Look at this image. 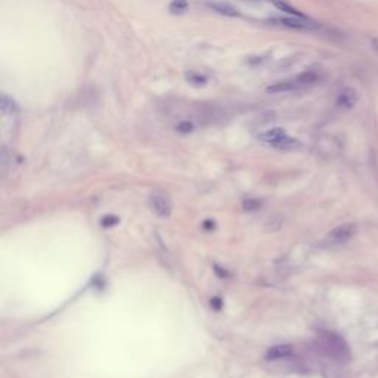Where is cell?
<instances>
[{
  "label": "cell",
  "instance_id": "cell-10",
  "mask_svg": "<svg viewBox=\"0 0 378 378\" xmlns=\"http://www.w3.org/2000/svg\"><path fill=\"white\" fill-rule=\"evenodd\" d=\"M318 79H319V76L315 71H304V73H301L297 77H294L295 83L300 89H304V87H309V86L315 84L318 82Z\"/></svg>",
  "mask_w": 378,
  "mask_h": 378
},
{
  "label": "cell",
  "instance_id": "cell-8",
  "mask_svg": "<svg viewBox=\"0 0 378 378\" xmlns=\"http://www.w3.org/2000/svg\"><path fill=\"white\" fill-rule=\"evenodd\" d=\"M337 102H338L340 107H343L346 110H350L358 104V93L353 89H346L340 93Z\"/></svg>",
  "mask_w": 378,
  "mask_h": 378
},
{
  "label": "cell",
  "instance_id": "cell-7",
  "mask_svg": "<svg viewBox=\"0 0 378 378\" xmlns=\"http://www.w3.org/2000/svg\"><path fill=\"white\" fill-rule=\"evenodd\" d=\"M293 353L291 346L288 344H279V346H273L267 350L266 353V359L267 361H278V359H284L288 358Z\"/></svg>",
  "mask_w": 378,
  "mask_h": 378
},
{
  "label": "cell",
  "instance_id": "cell-3",
  "mask_svg": "<svg viewBox=\"0 0 378 378\" xmlns=\"http://www.w3.org/2000/svg\"><path fill=\"white\" fill-rule=\"evenodd\" d=\"M356 231L358 226L355 223H343L328 234V241L333 244H344L355 237Z\"/></svg>",
  "mask_w": 378,
  "mask_h": 378
},
{
  "label": "cell",
  "instance_id": "cell-1",
  "mask_svg": "<svg viewBox=\"0 0 378 378\" xmlns=\"http://www.w3.org/2000/svg\"><path fill=\"white\" fill-rule=\"evenodd\" d=\"M258 139L263 142V143H267L273 148H278V149H294L297 146H300V142L288 136L285 133L284 128H279V127H275V128H270V130H266L263 133L258 134Z\"/></svg>",
  "mask_w": 378,
  "mask_h": 378
},
{
  "label": "cell",
  "instance_id": "cell-14",
  "mask_svg": "<svg viewBox=\"0 0 378 378\" xmlns=\"http://www.w3.org/2000/svg\"><path fill=\"white\" fill-rule=\"evenodd\" d=\"M117 223H119V217H116V216H105L101 220V225L104 228H111V226H114Z\"/></svg>",
  "mask_w": 378,
  "mask_h": 378
},
{
  "label": "cell",
  "instance_id": "cell-17",
  "mask_svg": "<svg viewBox=\"0 0 378 378\" xmlns=\"http://www.w3.org/2000/svg\"><path fill=\"white\" fill-rule=\"evenodd\" d=\"M188 79H189V82H192V83H204V82H206V77L197 76V74H189Z\"/></svg>",
  "mask_w": 378,
  "mask_h": 378
},
{
  "label": "cell",
  "instance_id": "cell-5",
  "mask_svg": "<svg viewBox=\"0 0 378 378\" xmlns=\"http://www.w3.org/2000/svg\"><path fill=\"white\" fill-rule=\"evenodd\" d=\"M270 22L288 27V28H295V30H310L315 28V22H312L309 18H298V16H284V18H273Z\"/></svg>",
  "mask_w": 378,
  "mask_h": 378
},
{
  "label": "cell",
  "instance_id": "cell-20",
  "mask_svg": "<svg viewBox=\"0 0 378 378\" xmlns=\"http://www.w3.org/2000/svg\"><path fill=\"white\" fill-rule=\"evenodd\" d=\"M371 46H373V49L378 53V37H373V39H371Z\"/></svg>",
  "mask_w": 378,
  "mask_h": 378
},
{
  "label": "cell",
  "instance_id": "cell-15",
  "mask_svg": "<svg viewBox=\"0 0 378 378\" xmlns=\"http://www.w3.org/2000/svg\"><path fill=\"white\" fill-rule=\"evenodd\" d=\"M260 206H261V203H260L258 200H254V198H250V200H246V201H244V209L249 211L257 210Z\"/></svg>",
  "mask_w": 378,
  "mask_h": 378
},
{
  "label": "cell",
  "instance_id": "cell-19",
  "mask_svg": "<svg viewBox=\"0 0 378 378\" xmlns=\"http://www.w3.org/2000/svg\"><path fill=\"white\" fill-rule=\"evenodd\" d=\"M214 226H216V225H214V222H213V220H206V222L203 223V228H204L206 231H213V229H214Z\"/></svg>",
  "mask_w": 378,
  "mask_h": 378
},
{
  "label": "cell",
  "instance_id": "cell-12",
  "mask_svg": "<svg viewBox=\"0 0 378 378\" xmlns=\"http://www.w3.org/2000/svg\"><path fill=\"white\" fill-rule=\"evenodd\" d=\"M171 13H182L188 9V1L186 0H173L168 6Z\"/></svg>",
  "mask_w": 378,
  "mask_h": 378
},
{
  "label": "cell",
  "instance_id": "cell-18",
  "mask_svg": "<svg viewBox=\"0 0 378 378\" xmlns=\"http://www.w3.org/2000/svg\"><path fill=\"white\" fill-rule=\"evenodd\" d=\"M222 304H223V303H222V300H220L219 297H216V298L211 300V307L216 309V310H220V309H222Z\"/></svg>",
  "mask_w": 378,
  "mask_h": 378
},
{
  "label": "cell",
  "instance_id": "cell-4",
  "mask_svg": "<svg viewBox=\"0 0 378 378\" xmlns=\"http://www.w3.org/2000/svg\"><path fill=\"white\" fill-rule=\"evenodd\" d=\"M149 207L158 217H163V219L168 217L171 214V209H173L171 201L164 194H152L149 197Z\"/></svg>",
  "mask_w": 378,
  "mask_h": 378
},
{
  "label": "cell",
  "instance_id": "cell-6",
  "mask_svg": "<svg viewBox=\"0 0 378 378\" xmlns=\"http://www.w3.org/2000/svg\"><path fill=\"white\" fill-rule=\"evenodd\" d=\"M207 4L220 15H226V16H238L240 15L238 9H235L232 4L222 1V0H207Z\"/></svg>",
  "mask_w": 378,
  "mask_h": 378
},
{
  "label": "cell",
  "instance_id": "cell-11",
  "mask_svg": "<svg viewBox=\"0 0 378 378\" xmlns=\"http://www.w3.org/2000/svg\"><path fill=\"white\" fill-rule=\"evenodd\" d=\"M279 10H282V12H285V13H288V15H291V16H298V18H307L304 13H301L298 9H295L294 6H291L290 3H287L285 0H270Z\"/></svg>",
  "mask_w": 378,
  "mask_h": 378
},
{
  "label": "cell",
  "instance_id": "cell-16",
  "mask_svg": "<svg viewBox=\"0 0 378 378\" xmlns=\"http://www.w3.org/2000/svg\"><path fill=\"white\" fill-rule=\"evenodd\" d=\"M176 130L180 131V133H191L194 130V125L189 123V122H182L176 126Z\"/></svg>",
  "mask_w": 378,
  "mask_h": 378
},
{
  "label": "cell",
  "instance_id": "cell-9",
  "mask_svg": "<svg viewBox=\"0 0 378 378\" xmlns=\"http://www.w3.org/2000/svg\"><path fill=\"white\" fill-rule=\"evenodd\" d=\"M300 87L297 86L294 79L291 80H284V82H278V83L272 84L266 89L267 93H282V92H294L298 90Z\"/></svg>",
  "mask_w": 378,
  "mask_h": 378
},
{
  "label": "cell",
  "instance_id": "cell-13",
  "mask_svg": "<svg viewBox=\"0 0 378 378\" xmlns=\"http://www.w3.org/2000/svg\"><path fill=\"white\" fill-rule=\"evenodd\" d=\"M0 108H1V111L3 113H13V111H16V105H15V102L10 99V98H7L6 95H1V102H0Z\"/></svg>",
  "mask_w": 378,
  "mask_h": 378
},
{
  "label": "cell",
  "instance_id": "cell-2",
  "mask_svg": "<svg viewBox=\"0 0 378 378\" xmlns=\"http://www.w3.org/2000/svg\"><path fill=\"white\" fill-rule=\"evenodd\" d=\"M322 347L325 350V353L334 359L338 361H346L350 356V350L349 346L346 344V341L337 334L327 333L322 336Z\"/></svg>",
  "mask_w": 378,
  "mask_h": 378
}]
</instances>
